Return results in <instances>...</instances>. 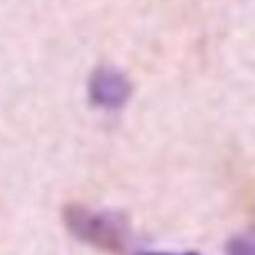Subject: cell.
<instances>
[{
	"mask_svg": "<svg viewBox=\"0 0 255 255\" xmlns=\"http://www.w3.org/2000/svg\"><path fill=\"white\" fill-rule=\"evenodd\" d=\"M138 255H171V254H164V252H145V254H138Z\"/></svg>",
	"mask_w": 255,
	"mask_h": 255,
	"instance_id": "4",
	"label": "cell"
},
{
	"mask_svg": "<svg viewBox=\"0 0 255 255\" xmlns=\"http://www.w3.org/2000/svg\"><path fill=\"white\" fill-rule=\"evenodd\" d=\"M63 222L77 240L110 254L123 252L129 236V226L123 215L98 212L77 203L63 208Z\"/></svg>",
	"mask_w": 255,
	"mask_h": 255,
	"instance_id": "1",
	"label": "cell"
},
{
	"mask_svg": "<svg viewBox=\"0 0 255 255\" xmlns=\"http://www.w3.org/2000/svg\"><path fill=\"white\" fill-rule=\"evenodd\" d=\"M226 255H255L252 236H236L227 243Z\"/></svg>",
	"mask_w": 255,
	"mask_h": 255,
	"instance_id": "3",
	"label": "cell"
},
{
	"mask_svg": "<svg viewBox=\"0 0 255 255\" xmlns=\"http://www.w3.org/2000/svg\"><path fill=\"white\" fill-rule=\"evenodd\" d=\"M88 89L91 102L105 110L121 109L131 96V82L123 72L109 65L98 67L93 72Z\"/></svg>",
	"mask_w": 255,
	"mask_h": 255,
	"instance_id": "2",
	"label": "cell"
},
{
	"mask_svg": "<svg viewBox=\"0 0 255 255\" xmlns=\"http://www.w3.org/2000/svg\"><path fill=\"white\" fill-rule=\"evenodd\" d=\"M184 255H199V254H196V252H187V254H184Z\"/></svg>",
	"mask_w": 255,
	"mask_h": 255,
	"instance_id": "5",
	"label": "cell"
}]
</instances>
